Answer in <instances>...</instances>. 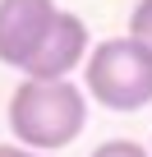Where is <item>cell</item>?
Here are the masks:
<instances>
[{
	"label": "cell",
	"instance_id": "obj_7",
	"mask_svg": "<svg viewBox=\"0 0 152 157\" xmlns=\"http://www.w3.org/2000/svg\"><path fill=\"white\" fill-rule=\"evenodd\" d=\"M0 157H42V152H28V148H19V143H0Z\"/></svg>",
	"mask_w": 152,
	"mask_h": 157
},
{
	"label": "cell",
	"instance_id": "obj_2",
	"mask_svg": "<svg viewBox=\"0 0 152 157\" xmlns=\"http://www.w3.org/2000/svg\"><path fill=\"white\" fill-rule=\"evenodd\" d=\"M83 93L106 111H143L152 102V51H143L134 37H106L92 46L83 65Z\"/></svg>",
	"mask_w": 152,
	"mask_h": 157
},
{
	"label": "cell",
	"instance_id": "obj_4",
	"mask_svg": "<svg viewBox=\"0 0 152 157\" xmlns=\"http://www.w3.org/2000/svg\"><path fill=\"white\" fill-rule=\"evenodd\" d=\"M88 56H92V37H88V23H83L79 14L60 10L55 28L46 33L42 51L28 60L23 78H46V83H55V78H69L74 69H83V65H88Z\"/></svg>",
	"mask_w": 152,
	"mask_h": 157
},
{
	"label": "cell",
	"instance_id": "obj_1",
	"mask_svg": "<svg viewBox=\"0 0 152 157\" xmlns=\"http://www.w3.org/2000/svg\"><path fill=\"white\" fill-rule=\"evenodd\" d=\"M88 125V93L74 78H23L9 93V134L19 139V148L55 157L65 152Z\"/></svg>",
	"mask_w": 152,
	"mask_h": 157
},
{
	"label": "cell",
	"instance_id": "obj_6",
	"mask_svg": "<svg viewBox=\"0 0 152 157\" xmlns=\"http://www.w3.org/2000/svg\"><path fill=\"white\" fill-rule=\"evenodd\" d=\"M92 157H152V148H143L134 139H106L102 148H92Z\"/></svg>",
	"mask_w": 152,
	"mask_h": 157
},
{
	"label": "cell",
	"instance_id": "obj_5",
	"mask_svg": "<svg viewBox=\"0 0 152 157\" xmlns=\"http://www.w3.org/2000/svg\"><path fill=\"white\" fill-rule=\"evenodd\" d=\"M129 37H134L143 51H152V0H138V5H134V14H129Z\"/></svg>",
	"mask_w": 152,
	"mask_h": 157
},
{
	"label": "cell",
	"instance_id": "obj_3",
	"mask_svg": "<svg viewBox=\"0 0 152 157\" xmlns=\"http://www.w3.org/2000/svg\"><path fill=\"white\" fill-rule=\"evenodd\" d=\"M55 19H60L55 0H0V65L28 69Z\"/></svg>",
	"mask_w": 152,
	"mask_h": 157
}]
</instances>
